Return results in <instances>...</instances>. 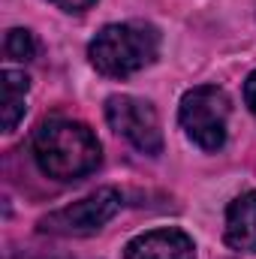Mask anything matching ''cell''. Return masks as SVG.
<instances>
[{
  "label": "cell",
  "instance_id": "cell-1",
  "mask_svg": "<svg viewBox=\"0 0 256 259\" xmlns=\"http://www.w3.org/2000/svg\"><path fill=\"white\" fill-rule=\"evenodd\" d=\"M33 160L55 181H78L100 166V142L81 121L52 118L33 133Z\"/></svg>",
  "mask_w": 256,
  "mask_h": 259
},
{
  "label": "cell",
  "instance_id": "cell-2",
  "mask_svg": "<svg viewBox=\"0 0 256 259\" xmlns=\"http://www.w3.org/2000/svg\"><path fill=\"white\" fill-rule=\"evenodd\" d=\"M160 33L145 21L106 24L88 46V58L97 72L109 78H127L157 61Z\"/></svg>",
  "mask_w": 256,
  "mask_h": 259
},
{
  "label": "cell",
  "instance_id": "cell-3",
  "mask_svg": "<svg viewBox=\"0 0 256 259\" xmlns=\"http://www.w3.org/2000/svg\"><path fill=\"white\" fill-rule=\"evenodd\" d=\"M178 121L202 151H220L226 145V124H229V97L217 84H199L181 97Z\"/></svg>",
  "mask_w": 256,
  "mask_h": 259
},
{
  "label": "cell",
  "instance_id": "cell-4",
  "mask_svg": "<svg viewBox=\"0 0 256 259\" xmlns=\"http://www.w3.org/2000/svg\"><path fill=\"white\" fill-rule=\"evenodd\" d=\"M118 211H121V193L115 187H100L66 208H58L39 217V232L64 235V238H84V235L100 232Z\"/></svg>",
  "mask_w": 256,
  "mask_h": 259
},
{
  "label": "cell",
  "instance_id": "cell-5",
  "mask_svg": "<svg viewBox=\"0 0 256 259\" xmlns=\"http://www.w3.org/2000/svg\"><path fill=\"white\" fill-rule=\"evenodd\" d=\"M106 121L118 136H124L133 148L142 154L157 157L163 151V130L157 109L148 100L130 97V94H115L106 100Z\"/></svg>",
  "mask_w": 256,
  "mask_h": 259
},
{
  "label": "cell",
  "instance_id": "cell-6",
  "mask_svg": "<svg viewBox=\"0 0 256 259\" xmlns=\"http://www.w3.org/2000/svg\"><path fill=\"white\" fill-rule=\"evenodd\" d=\"M124 259H196V247L181 229H151L124 247Z\"/></svg>",
  "mask_w": 256,
  "mask_h": 259
},
{
  "label": "cell",
  "instance_id": "cell-7",
  "mask_svg": "<svg viewBox=\"0 0 256 259\" xmlns=\"http://www.w3.org/2000/svg\"><path fill=\"white\" fill-rule=\"evenodd\" d=\"M223 238L232 250L256 253V190L241 193L226 208V229Z\"/></svg>",
  "mask_w": 256,
  "mask_h": 259
},
{
  "label": "cell",
  "instance_id": "cell-8",
  "mask_svg": "<svg viewBox=\"0 0 256 259\" xmlns=\"http://www.w3.org/2000/svg\"><path fill=\"white\" fill-rule=\"evenodd\" d=\"M30 88V78L21 69H3V130L18 127V121L24 118V94Z\"/></svg>",
  "mask_w": 256,
  "mask_h": 259
},
{
  "label": "cell",
  "instance_id": "cell-9",
  "mask_svg": "<svg viewBox=\"0 0 256 259\" xmlns=\"http://www.w3.org/2000/svg\"><path fill=\"white\" fill-rule=\"evenodd\" d=\"M3 52H6L9 61L27 64V61L36 58V39H33V33L24 30V27H12V30L6 33V39H3Z\"/></svg>",
  "mask_w": 256,
  "mask_h": 259
},
{
  "label": "cell",
  "instance_id": "cell-10",
  "mask_svg": "<svg viewBox=\"0 0 256 259\" xmlns=\"http://www.w3.org/2000/svg\"><path fill=\"white\" fill-rule=\"evenodd\" d=\"M49 3H55V6L64 9V12H84V9H91L97 0H49Z\"/></svg>",
  "mask_w": 256,
  "mask_h": 259
},
{
  "label": "cell",
  "instance_id": "cell-11",
  "mask_svg": "<svg viewBox=\"0 0 256 259\" xmlns=\"http://www.w3.org/2000/svg\"><path fill=\"white\" fill-rule=\"evenodd\" d=\"M244 103H247V109L256 115V69L247 75V81H244Z\"/></svg>",
  "mask_w": 256,
  "mask_h": 259
}]
</instances>
